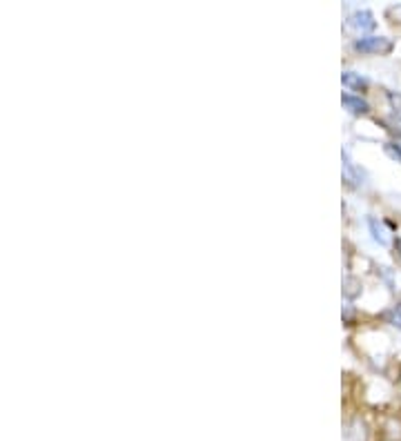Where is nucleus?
Returning a JSON list of instances; mask_svg holds the SVG:
<instances>
[{
	"label": "nucleus",
	"mask_w": 401,
	"mask_h": 441,
	"mask_svg": "<svg viewBox=\"0 0 401 441\" xmlns=\"http://www.w3.org/2000/svg\"><path fill=\"white\" fill-rule=\"evenodd\" d=\"M384 149H386V154H388L390 158L397 160V163H401V145H399V143H386Z\"/></svg>",
	"instance_id": "obj_8"
},
{
	"label": "nucleus",
	"mask_w": 401,
	"mask_h": 441,
	"mask_svg": "<svg viewBox=\"0 0 401 441\" xmlns=\"http://www.w3.org/2000/svg\"><path fill=\"white\" fill-rule=\"evenodd\" d=\"M341 101H343V105L348 107V110L355 112V114H366V112H370V105H368V103L361 99V96L343 94V96H341Z\"/></svg>",
	"instance_id": "obj_5"
},
{
	"label": "nucleus",
	"mask_w": 401,
	"mask_h": 441,
	"mask_svg": "<svg viewBox=\"0 0 401 441\" xmlns=\"http://www.w3.org/2000/svg\"><path fill=\"white\" fill-rule=\"evenodd\" d=\"M368 225H370V232H373V236H375V241H379L382 245H388V243H390L388 232L384 230V225L379 223L377 219H368Z\"/></svg>",
	"instance_id": "obj_6"
},
{
	"label": "nucleus",
	"mask_w": 401,
	"mask_h": 441,
	"mask_svg": "<svg viewBox=\"0 0 401 441\" xmlns=\"http://www.w3.org/2000/svg\"><path fill=\"white\" fill-rule=\"evenodd\" d=\"M375 16L368 12V9H361V12H355L350 18H348L345 29L348 31H355V34H364V31H370L375 29Z\"/></svg>",
	"instance_id": "obj_2"
},
{
	"label": "nucleus",
	"mask_w": 401,
	"mask_h": 441,
	"mask_svg": "<svg viewBox=\"0 0 401 441\" xmlns=\"http://www.w3.org/2000/svg\"><path fill=\"white\" fill-rule=\"evenodd\" d=\"M341 83L350 92H364L368 88V81L361 76V74H355V72H343L341 74Z\"/></svg>",
	"instance_id": "obj_4"
},
{
	"label": "nucleus",
	"mask_w": 401,
	"mask_h": 441,
	"mask_svg": "<svg viewBox=\"0 0 401 441\" xmlns=\"http://www.w3.org/2000/svg\"><path fill=\"white\" fill-rule=\"evenodd\" d=\"M386 321L390 326H395V328L401 330V301H397V303L386 312Z\"/></svg>",
	"instance_id": "obj_7"
},
{
	"label": "nucleus",
	"mask_w": 401,
	"mask_h": 441,
	"mask_svg": "<svg viewBox=\"0 0 401 441\" xmlns=\"http://www.w3.org/2000/svg\"><path fill=\"white\" fill-rule=\"evenodd\" d=\"M393 47V42L384 36H364L355 42V49L361 53H386Z\"/></svg>",
	"instance_id": "obj_1"
},
{
	"label": "nucleus",
	"mask_w": 401,
	"mask_h": 441,
	"mask_svg": "<svg viewBox=\"0 0 401 441\" xmlns=\"http://www.w3.org/2000/svg\"><path fill=\"white\" fill-rule=\"evenodd\" d=\"M364 178H366L364 172L352 163L350 156L343 154V181H345L350 188H359V185L364 183Z\"/></svg>",
	"instance_id": "obj_3"
},
{
	"label": "nucleus",
	"mask_w": 401,
	"mask_h": 441,
	"mask_svg": "<svg viewBox=\"0 0 401 441\" xmlns=\"http://www.w3.org/2000/svg\"><path fill=\"white\" fill-rule=\"evenodd\" d=\"M397 247H399V254H401V239L397 241Z\"/></svg>",
	"instance_id": "obj_9"
}]
</instances>
